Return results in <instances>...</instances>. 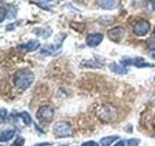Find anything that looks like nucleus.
Here are the masks:
<instances>
[{
	"mask_svg": "<svg viewBox=\"0 0 155 146\" xmlns=\"http://www.w3.org/2000/svg\"><path fill=\"white\" fill-rule=\"evenodd\" d=\"M121 64L125 65V66H129V65H135L139 68H143V67H152V64H149L147 61H145L143 57H125L123 60H121Z\"/></svg>",
	"mask_w": 155,
	"mask_h": 146,
	"instance_id": "6",
	"label": "nucleus"
},
{
	"mask_svg": "<svg viewBox=\"0 0 155 146\" xmlns=\"http://www.w3.org/2000/svg\"><path fill=\"white\" fill-rule=\"evenodd\" d=\"M96 116L104 122V123H110L113 122L116 117H117V112H116L115 107L110 103H105L99 106L95 111Z\"/></svg>",
	"mask_w": 155,
	"mask_h": 146,
	"instance_id": "2",
	"label": "nucleus"
},
{
	"mask_svg": "<svg viewBox=\"0 0 155 146\" xmlns=\"http://www.w3.org/2000/svg\"><path fill=\"white\" fill-rule=\"evenodd\" d=\"M119 136L118 135H110V136H106V137H103L100 140V143L102 146H110L113 142L116 139H118Z\"/></svg>",
	"mask_w": 155,
	"mask_h": 146,
	"instance_id": "14",
	"label": "nucleus"
},
{
	"mask_svg": "<svg viewBox=\"0 0 155 146\" xmlns=\"http://www.w3.org/2000/svg\"><path fill=\"white\" fill-rule=\"evenodd\" d=\"M14 135H15V130H4L3 133L1 134V135H0V141L4 142V141L10 140V139H12L14 137Z\"/></svg>",
	"mask_w": 155,
	"mask_h": 146,
	"instance_id": "15",
	"label": "nucleus"
},
{
	"mask_svg": "<svg viewBox=\"0 0 155 146\" xmlns=\"http://www.w3.org/2000/svg\"><path fill=\"white\" fill-rule=\"evenodd\" d=\"M104 64H105V62L102 61L101 58H98V57L92 58V60H88V61H84L81 63L82 66L88 67V68H101L104 66Z\"/></svg>",
	"mask_w": 155,
	"mask_h": 146,
	"instance_id": "11",
	"label": "nucleus"
},
{
	"mask_svg": "<svg viewBox=\"0 0 155 146\" xmlns=\"http://www.w3.org/2000/svg\"><path fill=\"white\" fill-rule=\"evenodd\" d=\"M7 14L8 13H6V10H5V8L2 6L1 7V14H0V16H1V18H0V22H3L4 21L5 16H7Z\"/></svg>",
	"mask_w": 155,
	"mask_h": 146,
	"instance_id": "21",
	"label": "nucleus"
},
{
	"mask_svg": "<svg viewBox=\"0 0 155 146\" xmlns=\"http://www.w3.org/2000/svg\"><path fill=\"white\" fill-rule=\"evenodd\" d=\"M18 116L21 117V120L23 121V123L25 124L26 126H29V125H30V124L32 123L31 117H30V115H29L26 111H23V112H21V113H19Z\"/></svg>",
	"mask_w": 155,
	"mask_h": 146,
	"instance_id": "18",
	"label": "nucleus"
},
{
	"mask_svg": "<svg viewBox=\"0 0 155 146\" xmlns=\"http://www.w3.org/2000/svg\"><path fill=\"white\" fill-rule=\"evenodd\" d=\"M125 34V29L122 26H115L108 31V37L113 42H120Z\"/></svg>",
	"mask_w": 155,
	"mask_h": 146,
	"instance_id": "7",
	"label": "nucleus"
},
{
	"mask_svg": "<svg viewBox=\"0 0 155 146\" xmlns=\"http://www.w3.org/2000/svg\"><path fill=\"white\" fill-rule=\"evenodd\" d=\"M150 57H151L153 60H155V49L154 50H152L151 52H150Z\"/></svg>",
	"mask_w": 155,
	"mask_h": 146,
	"instance_id": "26",
	"label": "nucleus"
},
{
	"mask_svg": "<svg viewBox=\"0 0 155 146\" xmlns=\"http://www.w3.org/2000/svg\"><path fill=\"white\" fill-rule=\"evenodd\" d=\"M97 3L105 10H114L119 6L120 0H97Z\"/></svg>",
	"mask_w": 155,
	"mask_h": 146,
	"instance_id": "10",
	"label": "nucleus"
},
{
	"mask_svg": "<svg viewBox=\"0 0 155 146\" xmlns=\"http://www.w3.org/2000/svg\"><path fill=\"white\" fill-rule=\"evenodd\" d=\"M41 44L38 40H32V41H29L25 44H21V45H18V49L21 51H24V52H34L38 50L39 48H40Z\"/></svg>",
	"mask_w": 155,
	"mask_h": 146,
	"instance_id": "9",
	"label": "nucleus"
},
{
	"mask_svg": "<svg viewBox=\"0 0 155 146\" xmlns=\"http://www.w3.org/2000/svg\"><path fill=\"white\" fill-rule=\"evenodd\" d=\"M44 1H48V2H50V1H51V0H44Z\"/></svg>",
	"mask_w": 155,
	"mask_h": 146,
	"instance_id": "29",
	"label": "nucleus"
},
{
	"mask_svg": "<svg viewBox=\"0 0 155 146\" xmlns=\"http://www.w3.org/2000/svg\"><path fill=\"white\" fill-rule=\"evenodd\" d=\"M149 1L151 3H153V4H155V0H149Z\"/></svg>",
	"mask_w": 155,
	"mask_h": 146,
	"instance_id": "28",
	"label": "nucleus"
},
{
	"mask_svg": "<svg viewBox=\"0 0 155 146\" xmlns=\"http://www.w3.org/2000/svg\"><path fill=\"white\" fill-rule=\"evenodd\" d=\"M152 137H153V138H155V135H152Z\"/></svg>",
	"mask_w": 155,
	"mask_h": 146,
	"instance_id": "30",
	"label": "nucleus"
},
{
	"mask_svg": "<svg viewBox=\"0 0 155 146\" xmlns=\"http://www.w3.org/2000/svg\"><path fill=\"white\" fill-rule=\"evenodd\" d=\"M53 115H54V111H53V109L51 106H48V105L41 106L36 114L37 119L42 122H45V123H50V122H51L53 119Z\"/></svg>",
	"mask_w": 155,
	"mask_h": 146,
	"instance_id": "4",
	"label": "nucleus"
},
{
	"mask_svg": "<svg viewBox=\"0 0 155 146\" xmlns=\"http://www.w3.org/2000/svg\"><path fill=\"white\" fill-rule=\"evenodd\" d=\"M114 146H125V143H124V141H122V140H120V141H118L117 143H116Z\"/></svg>",
	"mask_w": 155,
	"mask_h": 146,
	"instance_id": "25",
	"label": "nucleus"
},
{
	"mask_svg": "<svg viewBox=\"0 0 155 146\" xmlns=\"http://www.w3.org/2000/svg\"><path fill=\"white\" fill-rule=\"evenodd\" d=\"M53 133L61 137H68L73 135V130L66 122H58L53 126Z\"/></svg>",
	"mask_w": 155,
	"mask_h": 146,
	"instance_id": "3",
	"label": "nucleus"
},
{
	"mask_svg": "<svg viewBox=\"0 0 155 146\" xmlns=\"http://www.w3.org/2000/svg\"><path fill=\"white\" fill-rule=\"evenodd\" d=\"M34 33L38 36H42L44 38L50 37V35L51 34V30H47V28H35L34 29Z\"/></svg>",
	"mask_w": 155,
	"mask_h": 146,
	"instance_id": "16",
	"label": "nucleus"
},
{
	"mask_svg": "<svg viewBox=\"0 0 155 146\" xmlns=\"http://www.w3.org/2000/svg\"><path fill=\"white\" fill-rule=\"evenodd\" d=\"M154 34H155V27H154Z\"/></svg>",
	"mask_w": 155,
	"mask_h": 146,
	"instance_id": "31",
	"label": "nucleus"
},
{
	"mask_svg": "<svg viewBox=\"0 0 155 146\" xmlns=\"http://www.w3.org/2000/svg\"><path fill=\"white\" fill-rule=\"evenodd\" d=\"M151 125H152V127H153V129L155 130V118L152 120V122H151Z\"/></svg>",
	"mask_w": 155,
	"mask_h": 146,
	"instance_id": "27",
	"label": "nucleus"
},
{
	"mask_svg": "<svg viewBox=\"0 0 155 146\" xmlns=\"http://www.w3.org/2000/svg\"><path fill=\"white\" fill-rule=\"evenodd\" d=\"M51 145L50 142H41V143H37V144H34L33 146H48Z\"/></svg>",
	"mask_w": 155,
	"mask_h": 146,
	"instance_id": "24",
	"label": "nucleus"
},
{
	"mask_svg": "<svg viewBox=\"0 0 155 146\" xmlns=\"http://www.w3.org/2000/svg\"><path fill=\"white\" fill-rule=\"evenodd\" d=\"M139 144H140V139H137V138H132L127 141L128 146H138Z\"/></svg>",
	"mask_w": 155,
	"mask_h": 146,
	"instance_id": "20",
	"label": "nucleus"
},
{
	"mask_svg": "<svg viewBox=\"0 0 155 146\" xmlns=\"http://www.w3.org/2000/svg\"><path fill=\"white\" fill-rule=\"evenodd\" d=\"M150 29V23L145 19H140L136 22L133 26V32L137 36H144L148 33Z\"/></svg>",
	"mask_w": 155,
	"mask_h": 146,
	"instance_id": "5",
	"label": "nucleus"
},
{
	"mask_svg": "<svg viewBox=\"0 0 155 146\" xmlns=\"http://www.w3.org/2000/svg\"><path fill=\"white\" fill-rule=\"evenodd\" d=\"M110 69L113 71L114 73H116V74H120V75H124L128 72L127 68H125L122 65H119L115 62H111L110 64Z\"/></svg>",
	"mask_w": 155,
	"mask_h": 146,
	"instance_id": "13",
	"label": "nucleus"
},
{
	"mask_svg": "<svg viewBox=\"0 0 155 146\" xmlns=\"http://www.w3.org/2000/svg\"><path fill=\"white\" fill-rule=\"evenodd\" d=\"M82 146H99V145L95 141H87V142L82 143Z\"/></svg>",
	"mask_w": 155,
	"mask_h": 146,
	"instance_id": "22",
	"label": "nucleus"
},
{
	"mask_svg": "<svg viewBox=\"0 0 155 146\" xmlns=\"http://www.w3.org/2000/svg\"><path fill=\"white\" fill-rule=\"evenodd\" d=\"M34 81V74L27 69H21L18 70L14 76V83L18 89L22 91L26 90L29 88Z\"/></svg>",
	"mask_w": 155,
	"mask_h": 146,
	"instance_id": "1",
	"label": "nucleus"
},
{
	"mask_svg": "<svg viewBox=\"0 0 155 146\" xmlns=\"http://www.w3.org/2000/svg\"><path fill=\"white\" fill-rule=\"evenodd\" d=\"M103 38H104V35L102 33L88 34L86 37V44H87V46H89L91 48L97 47L102 41H103Z\"/></svg>",
	"mask_w": 155,
	"mask_h": 146,
	"instance_id": "8",
	"label": "nucleus"
},
{
	"mask_svg": "<svg viewBox=\"0 0 155 146\" xmlns=\"http://www.w3.org/2000/svg\"><path fill=\"white\" fill-rule=\"evenodd\" d=\"M6 115H7L6 110H5L4 108H2V109H1V119H2V121L5 120V118H6Z\"/></svg>",
	"mask_w": 155,
	"mask_h": 146,
	"instance_id": "23",
	"label": "nucleus"
},
{
	"mask_svg": "<svg viewBox=\"0 0 155 146\" xmlns=\"http://www.w3.org/2000/svg\"><path fill=\"white\" fill-rule=\"evenodd\" d=\"M98 22L100 23V24L108 26V24H111L114 22V18L110 17V16H103V17H100L98 19Z\"/></svg>",
	"mask_w": 155,
	"mask_h": 146,
	"instance_id": "17",
	"label": "nucleus"
},
{
	"mask_svg": "<svg viewBox=\"0 0 155 146\" xmlns=\"http://www.w3.org/2000/svg\"><path fill=\"white\" fill-rule=\"evenodd\" d=\"M24 143H25V139L23 137H21V136H18L11 146H22V145H24Z\"/></svg>",
	"mask_w": 155,
	"mask_h": 146,
	"instance_id": "19",
	"label": "nucleus"
},
{
	"mask_svg": "<svg viewBox=\"0 0 155 146\" xmlns=\"http://www.w3.org/2000/svg\"><path fill=\"white\" fill-rule=\"evenodd\" d=\"M61 45H62V42L59 43V44H57V45H54V46H51V45L45 46L44 48L41 49V53L43 54V55H46V56L54 55V54H56L58 51L60 50Z\"/></svg>",
	"mask_w": 155,
	"mask_h": 146,
	"instance_id": "12",
	"label": "nucleus"
}]
</instances>
